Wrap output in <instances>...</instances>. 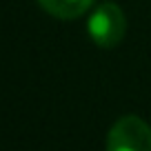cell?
<instances>
[{
  "mask_svg": "<svg viewBox=\"0 0 151 151\" xmlns=\"http://www.w3.org/2000/svg\"><path fill=\"white\" fill-rule=\"evenodd\" d=\"M38 5L53 18L73 20L80 18L85 11H89L93 0H38Z\"/></svg>",
  "mask_w": 151,
  "mask_h": 151,
  "instance_id": "cell-3",
  "label": "cell"
},
{
  "mask_svg": "<svg viewBox=\"0 0 151 151\" xmlns=\"http://www.w3.org/2000/svg\"><path fill=\"white\" fill-rule=\"evenodd\" d=\"M89 36L98 47L102 49H113L116 45L124 38L127 31V18H124L122 9L116 2H102L98 5L89 16Z\"/></svg>",
  "mask_w": 151,
  "mask_h": 151,
  "instance_id": "cell-1",
  "label": "cell"
},
{
  "mask_svg": "<svg viewBox=\"0 0 151 151\" xmlns=\"http://www.w3.org/2000/svg\"><path fill=\"white\" fill-rule=\"evenodd\" d=\"M107 151H151V127L138 116H122L107 136Z\"/></svg>",
  "mask_w": 151,
  "mask_h": 151,
  "instance_id": "cell-2",
  "label": "cell"
}]
</instances>
